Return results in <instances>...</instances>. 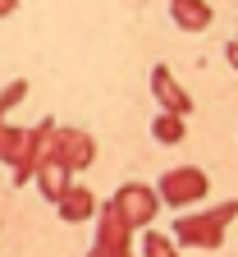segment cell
Here are the masks:
<instances>
[{"mask_svg":"<svg viewBox=\"0 0 238 257\" xmlns=\"http://www.w3.org/2000/svg\"><path fill=\"white\" fill-rule=\"evenodd\" d=\"M233 216H238V198H229V202H220V207H211V211H188V216L179 211L174 239H179L183 248H220Z\"/></svg>","mask_w":238,"mask_h":257,"instance_id":"1","label":"cell"},{"mask_svg":"<svg viewBox=\"0 0 238 257\" xmlns=\"http://www.w3.org/2000/svg\"><path fill=\"white\" fill-rule=\"evenodd\" d=\"M160 202L165 207H174V211H188L197 202H206V193H211V179L201 166H174V170H165L160 175Z\"/></svg>","mask_w":238,"mask_h":257,"instance_id":"2","label":"cell"},{"mask_svg":"<svg viewBox=\"0 0 238 257\" xmlns=\"http://www.w3.org/2000/svg\"><path fill=\"white\" fill-rule=\"evenodd\" d=\"M133 225H128V216L115 207V198L106 202V207H96V234H92V252L96 257H128V252H138L133 248Z\"/></svg>","mask_w":238,"mask_h":257,"instance_id":"3","label":"cell"},{"mask_svg":"<svg viewBox=\"0 0 238 257\" xmlns=\"http://www.w3.org/2000/svg\"><path fill=\"white\" fill-rule=\"evenodd\" d=\"M115 207L128 216L133 230H147L160 211V188H147V184H119L115 188Z\"/></svg>","mask_w":238,"mask_h":257,"instance_id":"4","label":"cell"},{"mask_svg":"<svg viewBox=\"0 0 238 257\" xmlns=\"http://www.w3.org/2000/svg\"><path fill=\"white\" fill-rule=\"evenodd\" d=\"M151 96L160 101V110H179V115H192V96H188V87L165 69V64H151Z\"/></svg>","mask_w":238,"mask_h":257,"instance_id":"5","label":"cell"},{"mask_svg":"<svg viewBox=\"0 0 238 257\" xmlns=\"http://www.w3.org/2000/svg\"><path fill=\"white\" fill-rule=\"evenodd\" d=\"M60 161L74 175H83L92 161H96V138L87 134V128H60Z\"/></svg>","mask_w":238,"mask_h":257,"instance_id":"6","label":"cell"},{"mask_svg":"<svg viewBox=\"0 0 238 257\" xmlns=\"http://www.w3.org/2000/svg\"><path fill=\"white\" fill-rule=\"evenodd\" d=\"M55 211H60V220H64V225H83V220H92V216H96V193H92V188H83V184H69V188L60 193Z\"/></svg>","mask_w":238,"mask_h":257,"instance_id":"7","label":"cell"},{"mask_svg":"<svg viewBox=\"0 0 238 257\" xmlns=\"http://www.w3.org/2000/svg\"><path fill=\"white\" fill-rule=\"evenodd\" d=\"M69 184H74V170L64 166L60 156H51V161H42V166H37V188H42L46 202H60V193L69 188Z\"/></svg>","mask_w":238,"mask_h":257,"instance_id":"8","label":"cell"},{"mask_svg":"<svg viewBox=\"0 0 238 257\" xmlns=\"http://www.w3.org/2000/svg\"><path fill=\"white\" fill-rule=\"evenodd\" d=\"M169 19L183 32H206L211 28V5L206 0H169Z\"/></svg>","mask_w":238,"mask_h":257,"instance_id":"9","label":"cell"},{"mask_svg":"<svg viewBox=\"0 0 238 257\" xmlns=\"http://www.w3.org/2000/svg\"><path fill=\"white\" fill-rule=\"evenodd\" d=\"M151 138H156L160 147L183 143V138H188V115H179V110H160V115L151 119Z\"/></svg>","mask_w":238,"mask_h":257,"instance_id":"10","label":"cell"},{"mask_svg":"<svg viewBox=\"0 0 238 257\" xmlns=\"http://www.w3.org/2000/svg\"><path fill=\"white\" fill-rule=\"evenodd\" d=\"M138 252H147V257H174L179 248H174V239H165V234H156L151 225H147V230H142V248H138Z\"/></svg>","mask_w":238,"mask_h":257,"instance_id":"11","label":"cell"},{"mask_svg":"<svg viewBox=\"0 0 238 257\" xmlns=\"http://www.w3.org/2000/svg\"><path fill=\"white\" fill-rule=\"evenodd\" d=\"M23 96H28V78H14V83H5V87H0V110H14L19 101H23Z\"/></svg>","mask_w":238,"mask_h":257,"instance_id":"12","label":"cell"},{"mask_svg":"<svg viewBox=\"0 0 238 257\" xmlns=\"http://www.w3.org/2000/svg\"><path fill=\"white\" fill-rule=\"evenodd\" d=\"M224 60H229V64H233V74H238V37H233V42H229V46H224Z\"/></svg>","mask_w":238,"mask_h":257,"instance_id":"13","label":"cell"},{"mask_svg":"<svg viewBox=\"0 0 238 257\" xmlns=\"http://www.w3.org/2000/svg\"><path fill=\"white\" fill-rule=\"evenodd\" d=\"M14 10H19V0H0V19H10Z\"/></svg>","mask_w":238,"mask_h":257,"instance_id":"14","label":"cell"},{"mask_svg":"<svg viewBox=\"0 0 238 257\" xmlns=\"http://www.w3.org/2000/svg\"><path fill=\"white\" fill-rule=\"evenodd\" d=\"M0 124H5V110H0Z\"/></svg>","mask_w":238,"mask_h":257,"instance_id":"15","label":"cell"}]
</instances>
